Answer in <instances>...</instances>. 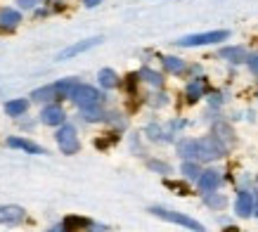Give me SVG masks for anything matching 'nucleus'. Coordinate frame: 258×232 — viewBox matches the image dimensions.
Here are the masks:
<instances>
[{"label": "nucleus", "mask_w": 258, "mask_h": 232, "mask_svg": "<svg viewBox=\"0 0 258 232\" xmlns=\"http://www.w3.org/2000/svg\"><path fill=\"white\" fill-rule=\"evenodd\" d=\"M225 145L223 142H218V140L213 138H202L197 140V159L199 161H211V159H218V156L225 154Z\"/></svg>", "instance_id": "obj_1"}, {"label": "nucleus", "mask_w": 258, "mask_h": 232, "mask_svg": "<svg viewBox=\"0 0 258 232\" xmlns=\"http://www.w3.org/2000/svg\"><path fill=\"white\" fill-rule=\"evenodd\" d=\"M230 38V31H209V33H195V36H185V38L175 40L180 47H197V45H211L220 40Z\"/></svg>", "instance_id": "obj_2"}, {"label": "nucleus", "mask_w": 258, "mask_h": 232, "mask_svg": "<svg viewBox=\"0 0 258 232\" xmlns=\"http://www.w3.org/2000/svg\"><path fill=\"white\" fill-rule=\"evenodd\" d=\"M152 213L159 216V218H164V220H171V223L182 225V227H187V230L204 232V225L199 223V220H195V218H189V216H182V213H175V211H166V209H161V206H154Z\"/></svg>", "instance_id": "obj_3"}, {"label": "nucleus", "mask_w": 258, "mask_h": 232, "mask_svg": "<svg viewBox=\"0 0 258 232\" xmlns=\"http://www.w3.org/2000/svg\"><path fill=\"white\" fill-rule=\"evenodd\" d=\"M102 97H104V95H102L97 88H90V85H79L71 100L76 102L81 109H95L102 102Z\"/></svg>", "instance_id": "obj_4"}, {"label": "nucleus", "mask_w": 258, "mask_h": 232, "mask_svg": "<svg viewBox=\"0 0 258 232\" xmlns=\"http://www.w3.org/2000/svg\"><path fill=\"white\" fill-rule=\"evenodd\" d=\"M57 145L64 154H76L79 152V135H76V128L74 126H62L57 131Z\"/></svg>", "instance_id": "obj_5"}, {"label": "nucleus", "mask_w": 258, "mask_h": 232, "mask_svg": "<svg viewBox=\"0 0 258 232\" xmlns=\"http://www.w3.org/2000/svg\"><path fill=\"white\" fill-rule=\"evenodd\" d=\"M100 40L102 38H88V40H83V43H76V45H71V47H67V50H62V52L57 54V60H69V57H74V54L86 52V50H90V47L97 45Z\"/></svg>", "instance_id": "obj_6"}, {"label": "nucleus", "mask_w": 258, "mask_h": 232, "mask_svg": "<svg viewBox=\"0 0 258 232\" xmlns=\"http://www.w3.org/2000/svg\"><path fill=\"white\" fill-rule=\"evenodd\" d=\"M40 121L45 126H59L64 121V111L59 104H50V107L43 109V114H40Z\"/></svg>", "instance_id": "obj_7"}, {"label": "nucleus", "mask_w": 258, "mask_h": 232, "mask_svg": "<svg viewBox=\"0 0 258 232\" xmlns=\"http://www.w3.org/2000/svg\"><path fill=\"white\" fill-rule=\"evenodd\" d=\"M235 209H237V213L242 218H249L251 213H253V197H251L249 192H239L237 194V204H235Z\"/></svg>", "instance_id": "obj_8"}, {"label": "nucleus", "mask_w": 258, "mask_h": 232, "mask_svg": "<svg viewBox=\"0 0 258 232\" xmlns=\"http://www.w3.org/2000/svg\"><path fill=\"white\" fill-rule=\"evenodd\" d=\"M218 185H220V173L218 170H204L202 176H199V187H202L204 192H213Z\"/></svg>", "instance_id": "obj_9"}, {"label": "nucleus", "mask_w": 258, "mask_h": 232, "mask_svg": "<svg viewBox=\"0 0 258 232\" xmlns=\"http://www.w3.org/2000/svg\"><path fill=\"white\" fill-rule=\"evenodd\" d=\"M24 218V209L22 206H0V223H10L15 225Z\"/></svg>", "instance_id": "obj_10"}, {"label": "nucleus", "mask_w": 258, "mask_h": 232, "mask_svg": "<svg viewBox=\"0 0 258 232\" xmlns=\"http://www.w3.org/2000/svg\"><path fill=\"white\" fill-rule=\"evenodd\" d=\"M19 22H22V15H19L17 10H10V8L0 10V26H3V29H15Z\"/></svg>", "instance_id": "obj_11"}, {"label": "nucleus", "mask_w": 258, "mask_h": 232, "mask_svg": "<svg viewBox=\"0 0 258 232\" xmlns=\"http://www.w3.org/2000/svg\"><path fill=\"white\" fill-rule=\"evenodd\" d=\"M220 57H225L227 62H235V64L249 60V54H246L244 47H223V50H220Z\"/></svg>", "instance_id": "obj_12"}, {"label": "nucleus", "mask_w": 258, "mask_h": 232, "mask_svg": "<svg viewBox=\"0 0 258 232\" xmlns=\"http://www.w3.org/2000/svg\"><path fill=\"white\" fill-rule=\"evenodd\" d=\"M31 97L36 102H50V100H55V97H59V90H57V85H45V88L33 90Z\"/></svg>", "instance_id": "obj_13"}, {"label": "nucleus", "mask_w": 258, "mask_h": 232, "mask_svg": "<svg viewBox=\"0 0 258 232\" xmlns=\"http://www.w3.org/2000/svg\"><path fill=\"white\" fill-rule=\"evenodd\" d=\"M10 147H17V149H24L29 154H43V149L38 145H33L31 140H24V138H10Z\"/></svg>", "instance_id": "obj_14"}, {"label": "nucleus", "mask_w": 258, "mask_h": 232, "mask_svg": "<svg viewBox=\"0 0 258 232\" xmlns=\"http://www.w3.org/2000/svg\"><path fill=\"white\" fill-rule=\"evenodd\" d=\"M213 138L218 140V142H223V145H232V131H230V126L225 124H216V128H213Z\"/></svg>", "instance_id": "obj_15"}, {"label": "nucleus", "mask_w": 258, "mask_h": 232, "mask_svg": "<svg viewBox=\"0 0 258 232\" xmlns=\"http://www.w3.org/2000/svg\"><path fill=\"white\" fill-rule=\"evenodd\" d=\"M178 154L182 159H197V140H182L178 145Z\"/></svg>", "instance_id": "obj_16"}, {"label": "nucleus", "mask_w": 258, "mask_h": 232, "mask_svg": "<svg viewBox=\"0 0 258 232\" xmlns=\"http://www.w3.org/2000/svg\"><path fill=\"white\" fill-rule=\"evenodd\" d=\"M204 90H206V81H204V78H197V81H192V83L187 85V97H189V102L199 100V97L204 95Z\"/></svg>", "instance_id": "obj_17"}, {"label": "nucleus", "mask_w": 258, "mask_h": 232, "mask_svg": "<svg viewBox=\"0 0 258 232\" xmlns=\"http://www.w3.org/2000/svg\"><path fill=\"white\" fill-rule=\"evenodd\" d=\"M26 109H29V102L26 100H12L5 104V111H8L10 116H22Z\"/></svg>", "instance_id": "obj_18"}, {"label": "nucleus", "mask_w": 258, "mask_h": 232, "mask_svg": "<svg viewBox=\"0 0 258 232\" xmlns=\"http://www.w3.org/2000/svg\"><path fill=\"white\" fill-rule=\"evenodd\" d=\"M76 88H79V83H76L74 78H69V81H62V83H57L59 97H74V93H76Z\"/></svg>", "instance_id": "obj_19"}, {"label": "nucleus", "mask_w": 258, "mask_h": 232, "mask_svg": "<svg viewBox=\"0 0 258 232\" xmlns=\"http://www.w3.org/2000/svg\"><path fill=\"white\" fill-rule=\"evenodd\" d=\"M86 225H90V223H88V220H86V218L69 216V218H64V225H62V227H64V230H67V232H76V230H79V227H86Z\"/></svg>", "instance_id": "obj_20"}, {"label": "nucleus", "mask_w": 258, "mask_h": 232, "mask_svg": "<svg viewBox=\"0 0 258 232\" xmlns=\"http://www.w3.org/2000/svg\"><path fill=\"white\" fill-rule=\"evenodd\" d=\"M100 83H102V88H114V85L118 83L116 71H111V69H102V71H100Z\"/></svg>", "instance_id": "obj_21"}, {"label": "nucleus", "mask_w": 258, "mask_h": 232, "mask_svg": "<svg viewBox=\"0 0 258 232\" xmlns=\"http://www.w3.org/2000/svg\"><path fill=\"white\" fill-rule=\"evenodd\" d=\"M164 67L171 71V74H180V71L185 69V62L178 60V57H164Z\"/></svg>", "instance_id": "obj_22"}, {"label": "nucleus", "mask_w": 258, "mask_h": 232, "mask_svg": "<svg viewBox=\"0 0 258 232\" xmlns=\"http://www.w3.org/2000/svg\"><path fill=\"white\" fill-rule=\"evenodd\" d=\"M182 173H185V178L199 180V176H202L204 170H199V166H197L195 161H185V163H182Z\"/></svg>", "instance_id": "obj_23"}, {"label": "nucleus", "mask_w": 258, "mask_h": 232, "mask_svg": "<svg viewBox=\"0 0 258 232\" xmlns=\"http://www.w3.org/2000/svg\"><path fill=\"white\" fill-rule=\"evenodd\" d=\"M140 76L145 78V81H147V83H152V85H161L164 83V78H161V74H157V71H152V69H142L140 71Z\"/></svg>", "instance_id": "obj_24"}, {"label": "nucleus", "mask_w": 258, "mask_h": 232, "mask_svg": "<svg viewBox=\"0 0 258 232\" xmlns=\"http://www.w3.org/2000/svg\"><path fill=\"white\" fill-rule=\"evenodd\" d=\"M206 204L216 206V209H223L225 206V197H206Z\"/></svg>", "instance_id": "obj_25"}, {"label": "nucleus", "mask_w": 258, "mask_h": 232, "mask_svg": "<svg viewBox=\"0 0 258 232\" xmlns=\"http://www.w3.org/2000/svg\"><path fill=\"white\" fill-rule=\"evenodd\" d=\"M246 62H249L251 74L258 78V52H256V54H249V60H246Z\"/></svg>", "instance_id": "obj_26"}, {"label": "nucleus", "mask_w": 258, "mask_h": 232, "mask_svg": "<svg viewBox=\"0 0 258 232\" xmlns=\"http://www.w3.org/2000/svg\"><path fill=\"white\" fill-rule=\"evenodd\" d=\"M17 3H19L24 10H29V8H33L36 3H40V0H17Z\"/></svg>", "instance_id": "obj_27"}, {"label": "nucleus", "mask_w": 258, "mask_h": 232, "mask_svg": "<svg viewBox=\"0 0 258 232\" xmlns=\"http://www.w3.org/2000/svg\"><path fill=\"white\" fill-rule=\"evenodd\" d=\"M149 166H152V168H157V170H168V166H166V163H159V161H149Z\"/></svg>", "instance_id": "obj_28"}, {"label": "nucleus", "mask_w": 258, "mask_h": 232, "mask_svg": "<svg viewBox=\"0 0 258 232\" xmlns=\"http://www.w3.org/2000/svg\"><path fill=\"white\" fill-rule=\"evenodd\" d=\"M100 3L102 0H83V5H86V8H97Z\"/></svg>", "instance_id": "obj_29"}, {"label": "nucleus", "mask_w": 258, "mask_h": 232, "mask_svg": "<svg viewBox=\"0 0 258 232\" xmlns=\"http://www.w3.org/2000/svg\"><path fill=\"white\" fill-rule=\"evenodd\" d=\"M50 232H64V227H52Z\"/></svg>", "instance_id": "obj_30"}]
</instances>
